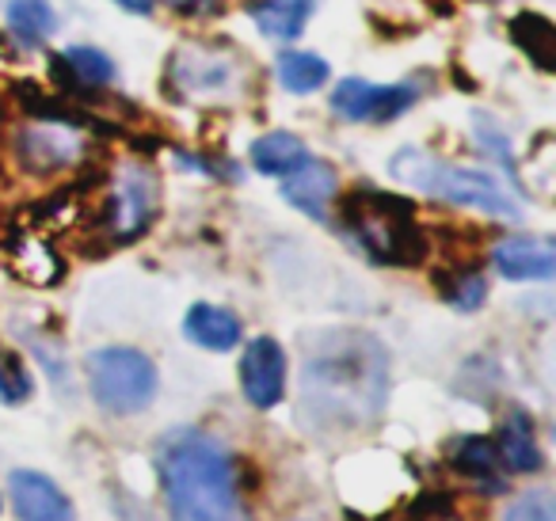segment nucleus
Wrapping results in <instances>:
<instances>
[{
    "mask_svg": "<svg viewBox=\"0 0 556 521\" xmlns=\"http://www.w3.org/2000/svg\"><path fill=\"white\" fill-rule=\"evenodd\" d=\"M172 9L176 12H184V16H194V12H202V9H210L214 0H168Z\"/></svg>",
    "mask_w": 556,
    "mask_h": 521,
    "instance_id": "bb28decb",
    "label": "nucleus"
},
{
    "mask_svg": "<svg viewBox=\"0 0 556 521\" xmlns=\"http://www.w3.org/2000/svg\"><path fill=\"white\" fill-rule=\"evenodd\" d=\"M252 20L267 39L290 42L313 20V0H260L252 9Z\"/></svg>",
    "mask_w": 556,
    "mask_h": 521,
    "instance_id": "2eb2a0df",
    "label": "nucleus"
},
{
    "mask_svg": "<svg viewBox=\"0 0 556 521\" xmlns=\"http://www.w3.org/2000/svg\"><path fill=\"white\" fill-rule=\"evenodd\" d=\"M340 225L381 267H416L427 259V237L408 199L358 187L340 202Z\"/></svg>",
    "mask_w": 556,
    "mask_h": 521,
    "instance_id": "7ed1b4c3",
    "label": "nucleus"
},
{
    "mask_svg": "<svg viewBox=\"0 0 556 521\" xmlns=\"http://www.w3.org/2000/svg\"><path fill=\"white\" fill-rule=\"evenodd\" d=\"M389 396L386 351L366 331H325L302 366V415L317 430H358Z\"/></svg>",
    "mask_w": 556,
    "mask_h": 521,
    "instance_id": "f257e3e1",
    "label": "nucleus"
},
{
    "mask_svg": "<svg viewBox=\"0 0 556 521\" xmlns=\"http://www.w3.org/2000/svg\"><path fill=\"white\" fill-rule=\"evenodd\" d=\"M401 183L416 187V191L431 194V199H442V202H454V206H465V209H480L488 217H507L515 221L522 209H518L515 194L500 183L495 176L488 171H477V168H462V164H450L442 156H431L424 149H401L389 164Z\"/></svg>",
    "mask_w": 556,
    "mask_h": 521,
    "instance_id": "20e7f679",
    "label": "nucleus"
},
{
    "mask_svg": "<svg viewBox=\"0 0 556 521\" xmlns=\"http://www.w3.org/2000/svg\"><path fill=\"white\" fill-rule=\"evenodd\" d=\"M336 194H340V179H336L332 164L313 161V156L302 164V168L282 176V199H287L294 209H302L305 217H313V221H325Z\"/></svg>",
    "mask_w": 556,
    "mask_h": 521,
    "instance_id": "9d476101",
    "label": "nucleus"
},
{
    "mask_svg": "<svg viewBox=\"0 0 556 521\" xmlns=\"http://www.w3.org/2000/svg\"><path fill=\"white\" fill-rule=\"evenodd\" d=\"M115 4L126 12H134V16H149V12L156 9V0H115Z\"/></svg>",
    "mask_w": 556,
    "mask_h": 521,
    "instance_id": "a878e982",
    "label": "nucleus"
},
{
    "mask_svg": "<svg viewBox=\"0 0 556 521\" xmlns=\"http://www.w3.org/2000/svg\"><path fill=\"white\" fill-rule=\"evenodd\" d=\"M419 100L416 85H370V80L348 77L336 85L332 111L348 123H393Z\"/></svg>",
    "mask_w": 556,
    "mask_h": 521,
    "instance_id": "423d86ee",
    "label": "nucleus"
},
{
    "mask_svg": "<svg viewBox=\"0 0 556 521\" xmlns=\"http://www.w3.org/2000/svg\"><path fill=\"white\" fill-rule=\"evenodd\" d=\"M240 389H244L248 404L260 407V411L282 404V396H287V351L278 339L260 335L244 346V354H240Z\"/></svg>",
    "mask_w": 556,
    "mask_h": 521,
    "instance_id": "0eeeda50",
    "label": "nucleus"
},
{
    "mask_svg": "<svg viewBox=\"0 0 556 521\" xmlns=\"http://www.w3.org/2000/svg\"><path fill=\"white\" fill-rule=\"evenodd\" d=\"M184 335L191 339L194 346H202V351H214V354H225L232 351V346L240 343V335H244V328H240V320L229 313V308L222 305H191L184 316Z\"/></svg>",
    "mask_w": 556,
    "mask_h": 521,
    "instance_id": "ddd939ff",
    "label": "nucleus"
},
{
    "mask_svg": "<svg viewBox=\"0 0 556 521\" xmlns=\"http://www.w3.org/2000/svg\"><path fill=\"white\" fill-rule=\"evenodd\" d=\"M275 77L287 92L309 96V92H317V88H325V80L332 77V69H328L325 58L309 54V50H282L275 62Z\"/></svg>",
    "mask_w": 556,
    "mask_h": 521,
    "instance_id": "f3484780",
    "label": "nucleus"
},
{
    "mask_svg": "<svg viewBox=\"0 0 556 521\" xmlns=\"http://www.w3.org/2000/svg\"><path fill=\"white\" fill-rule=\"evenodd\" d=\"M450 465H454L465 480L480 483L484 491H503V465H500V457H495L492 437H484V434L457 437L454 449H450Z\"/></svg>",
    "mask_w": 556,
    "mask_h": 521,
    "instance_id": "4468645a",
    "label": "nucleus"
},
{
    "mask_svg": "<svg viewBox=\"0 0 556 521\" xmlns=\"http://www.w3.org/2000/svg\"><path fill=\"white\" fill-rule=\"evenodd\" d=\"M156 480L172 521H244L232 453L206 430H172L156 445Z\"/></svg>",
    "mask_w": 556,
    "mask_h": 521,
    "instance_id": "f03ea898",
    "label": "nucleus"
},
{
    "mask_svg": "<svg viewBox=\"0 0 556 521\" xmlns=\"http://www.w3.org/2000/svg\"><path fill=\"white\" fill-rule=\"evenodd\" d=\"M20 153H24V161L31 164V168L47 171V168L70 164L77 145H73V138L65 130H31L20 138Z\"/></svg>",
    "mask_w": 556,
    "mask_h": 521,
    "instance_id": "6ab92c4d",
    "label": "nucleus"
},
{
    "mask_svg": "<svg viewBox=\"0 0 556 521\" xmlns=\"http://www.w3.org/2000/svg\"><path fill=\"white\" fill-rule=\"evenodd\" d=\"M27 396H31V377L24 361L12 351H0V404H24Z\"/></svg>",
    "mask_w": 556,
    "mask_h": 521,
    "instance_id": "5701e85b",
    "label": "nucleus"
},
{
    "mask_svg": "<svg viewBox=\"0 0 556 521\" xmlns=\"http://www.w3.org/2000/svg\"><path fill=\"white\" fill-rule=\"evenodd\" d=\"M492 263L510 282H548L556 275V247L548 240L515 237L492 252Z\"/></svg>",
    "mask_w": 556,
    "mask_h": 521,
    "instance_id": "f8f14e48",
    "label": "nucleus"
},
{
    "mask_svg": "<svg viewBox=\"0 0 556 521\" xmlns=\"http://www.w3.org/2000/svg\"><path fill=\"white\" fill-rule=\"evenodd\" d=\"M309 161V149L294 138V134H263L260 141H252V168L260 176L282 179L294 168Z\"/></svg>",
    "mask_w": 556,
    "mask_h": 521,
    "instance_id": "dca6fc26",
    "label": "nucleus"
},
{
    "mask_svg": "<svg viewBox=\"0 0 556 521\" xmlns=\"http://www.w3.org/2000/svg\"><path fill=\"white\" fill-rule=\"evenodd\" d=\"M510 42H515L522 54L533 58V65L538 69H553L556 65V35H553V24H548L545 16H538V12H522V16H515V24H510Z\"/></svg>",
    "mask_w": 556,
    "mask_h": 521,
    "instance_id": "a211bd4d",
    "label": "nucleus"
},
{
    "mask_svg": "<svg viewBox=\"0 0 556 521\" xmlns=\"http://www.w3.org/2000/svg\"><path fill=\"white\" fill-rule=\"evenodd\" d=\"M503 521H556L553 495H548V491H526V495H518L515 503L507 506Z\"/></svg>",
    "mask_w": 556,
    "mask_h": 521,
    "instance_id": "b1692460",
    "label": "nucleus"
},
{
    "mask_svg": "<svg viewBox=\"0 0 556 521\" xmlns=\"http://www.w3.org/2000/svg\"><path fill=\"white\" fill-rule=\"evenodd\" d=\"M62 65H70V77L85 88H103L115 80V62L96 47H70L62 54Z\"/></svg>",
    "mask_w": 556,
    "mask_h": 521,
    "instance_id": "4be33fe9",
    "label": "nucleus"
},
{
    "mask_svg": "<svg viewBox=\"0 0 556 521\" xmlns=\"http://www.w3.org/2000/svg\"><path fill=\"white\" fill-rule=\"evenodd\" d=\"M108 209H111V229L118 237L123 240L138 237L156 214V179L146 168H126L115 194H111Z\"/></svg>",
    "mask_w": 556,
    "mask_h": 521,
    "instance_id": "1a4fd4ad",
    "label": "nucleus"
},
{
    "mask_svg": "<svg viewBox=\"0 0 556 521\" xmlns=\"http://www.w3.org/2000/svg\"><path fill=\"white\" fill-rule=\"evenodd\" d=\"M9 495L20 521H77L70 495L50 475L31 472V468H16L9 475Z\"/></svg>",
    "mask_w": 556,
    "mask_h": 521,
    "instance_id": "6e6552de",
    "label": "nucleus"
},
{
    "mask_svg": "<svg viewBox=\"0 0 556 521\" xmlns=\"http://www.w3.org/2000/svg\"><path fill=\"white\" fill-rule=\"evenodd\" d=\"M88 389H92L96 404L111 415H138L156 399L161 377L149 354L134 351V346H103L85 358Z\"/></svg>",
    "mask_w": 556,
    "mask_h": 521,
    "instance_id": "39448f33",
    "label": "nucleus"
},
{
    "mask_svg": "<svg viewBox=\"0 0 556 521\" xmlns=\"http://www.w3.org/2000/svg\"><path fill=\"white\" fill-rule=\"evenodd\" d=\"M477 134H480V141H484V149L492 156H500V164L507 171H515V161H510V149H507V138H503L500 130H495L492 123H488L484 115H477Z\"/></svg>",
    "mask_w": 556,
    "mask_h": 521,
    "instance_id": "393cba45",
    "label": "nucleus"
},
{
    "mask_svg": "<svg viewBox=\"0 0 556 521\" xmlns=\"http://www.w3.org/2000/svg\"><path fill=\"white\" fill-rule=\"evenodd\" d=\"M9 27L24 42H42L58 31V16L50 0H9Z\"/></svg>",
    "mask_w": 556,
    "mask_h": 521,
    "instance_id": "412c9836",
    "label": "nucleus"
},
{
    "mask_svg": "<svg viewBox=\"0 0 556 521\" xmlns=\"http://www.w3.org/2000/svg\"><path fill=\"white\" fill-rule=\"evenodd\" d=\"M495 457H500L503 472L507 475H530L541 468V445L533 419L522 407H510L500 422V434H495Z\"/></svg>",
    "mask_w": 556,
    "mask_h": 521,
    "instance_id": "9b49d317",
    "label": "nucleus"
},
{
    "mask_svg": "<svg viewBox=\"0 0 556 521\" xmlns=\"http://www.w3.org/2000/svg\"><path fill=\"white\" fill-rule=\"evenodd\" d=\"M434 285H439V293L457 308V313H477V308L484 305V297H488V282H484V275H480L477 267L442 270V275L434 278Z\"/></svg>",
    "mask_w": 556,
    "mask_h": 521,
    "instance_id": "aec40b11",
    "label": "nucleus"
}]
</instances>
